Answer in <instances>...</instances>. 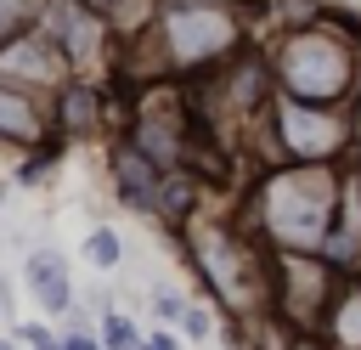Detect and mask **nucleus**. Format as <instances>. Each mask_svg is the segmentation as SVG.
I'll use <instances>...</instances> for the list:
<instances>
[{"label":"nucleus","instance_id":"obj_5","mask_svg":"<svg viewBox=\"0 0 361 350\" xmlns=\"http://www.w3.org/2000/svg\"><path fill=\"white\" fill-rule=\"evenodd\" d=\"M39 28L56 40V51L73 62V73H90V79H102L107 68L118 73V45L124 40L90 0H45Z\"/></svg>","mask_w":361,"mask_h":350},{"label":"nucleus","instance_id":"obj_4","mask_svg":"<svg viewBox=\"0 0 361 350\" xmlns=\"http://www.w3.org/2000/svg\"><path fill=\"white\" fill-rule=\"evenodd\" d=\"M248 152L265 164H350L355 158V130L344 107H322V102H299L282 96L271 102V113L254 124Z\"/></svg>","mask_w":361,"mask_h":350},{"label":"nucleus","instance_id":"obj_19","mask_svg":"<svg viewBox=\"0 0 361 350\" xmlns=\"http://www.w3.org/2000/svg\"><path fill=\"white\" fill-rule=\"evenodd\" d=\"M350 169H355V181H361V158H350Z\"/></svg>","mask_w":361,"mask_h":350},{"label":"nucleus","instance_id":"obj_10","mask_svg":"<svg viewBox=\"0 0 361 350\" xmlns=\"http://www.w3.org/2000/svg\"><path fill=\"white\" fill-rule=\"evenodd\" d=\"M23 288H28V299L51 316V322H62L79 299H73V271H68V254L62 248H28L23 254Z\"/></svg>","mask_w":361,"mask_h":350},{"label":"nucleus","instance_id":"obj_13","mask_svg":"<svg viewBox=\"0 0 361 350\" xmlns=\"http://www.w3.org/2000/svg\"><path fill=\"white\" fill-rule=\"evenodd\" d=\"M186 305H192V299H186L180 288H169V282H164V288H152V316H158V322H169V327H180Z\"/></svg>","mask_w":361,"mask_h":350},{"label":"nucleus","instance_id":"obj_11","mask_svg":"<svg viewBox=\"0 0 361 350\" xmlns=\"http://www.w3.org/2000/svg\"><path fill=\"white\" fill-rule=\"evenodd\" d=\"M85 260L96 265V271H118V260H124V237H118V226H90L85 231Z\"/></svg>","mask_w":361,"mask_h":350},{"label":"nucleus","instance_id":"obj_17","mask_svg":"<svg viewBox=\"0 0 361 350\" xmlns=\"http://www.w3.org/2000/svg\"><path fill=\"white\" fill-rule=\"evenodd\" d=\"M11 192H17V181H11V175H0V209L11 203Z\"/></svg>","mask_w":361,"mask_h":350},{"label":"nucleus","instance_id":"obj_21","mask_svg":"<svg viewBox=\"0 0 361 350\" xmlns=\"http://www.w3.org/2000/svg\"><path fill=\"white\" fill-rule=\"evenodd\" d=\"M141 350H158V344H141Z\"/></svg>","mask_w":361,"mask_h":350},{"label":"nucleus","instance_id":"obj_8","mask_svg":"<svg viewBox=\"0 0 361 350\" xmlns=\"http://www.w3.org/2000/svg\"><path fill=\"white\" fill-rule=\"evenodd\" d=\"M107 181H113V198L130 209V215H158V192H164V169L130 141L118 135L113 152H107Z\"/></svg>","mask_w":361,"mask_h":350},{"label":"nucleus","instance_id":"obj_20","mask_svg":"<svg viewBox=\"0 0 361 350\" xmlns=\"http://www.w3.org/2000/svg\"><path fill=\"white\" fill-rule=\"evenodd\" d=\"M0 350H23V344H17V339H11V344H0Z\"/></svg>","mask_w":361,"mask_h":350},{"label":"nucleus","instance_id":"obj_14","mask_svg":"<svg viewBox=\"0 0 361 350\" xmlns=\"http://www.w3.org/2000/svg\"><path fill=\"white\" fill-rule=\"evenodd\" d=\"M180 333H186L192 344H203V339H214V333H220V322H214V310H209V305H197V299H192V305H186V316H180Z\"/></svg>","mask_w":361,"mask_h":350},{"label":"nucleus","instance_id":"obj_15","mask_svg":"<svg viewBox=\"0 0 361 350\" xmlns=\"http://www.w3.org/2000/svg\"><path fill=\"white\" fill-rule=\"evenodd\" d=\"M327 17H338V23H350V28H361V0H316Z\"/></svg>","mask_w":361,"mask_h":350},{"label":"nucleus","instance_id":"obj_18","mask_svg":"<svg viewBox=\"0 0 361 350\" xmlns=\"http://www.w3.org/2000/svg\"><path fill=\"white\" fill-rule=\"evenodd\" d=\"M231 6H243V11H259V6H265V0H231Z\"/></svg>","mask_w":361,"mask_h":350},{"label":"nucleus","instance_id":"obj_1","mask_svg":"<svg viewBox=\"0 0 361 350\" xmlns=\"http://www.w3.org/2000/svg\"><path fill=\"white\" fill-rule=\"evenodd\" d=\"M248 23H254V11H243L231 0H164L152 28L118 45V73L130 85L203 79L259 40Z\"/></svg>","mask_w":361,"mask_h":350},{"label":"nucleus","instance_id":"obj_3","mask_svg":"<svg viewBox=\"0 0 361 350\" xmlns=\"http://www.w3.org/2000/svg\"><path fill=\"white\" fill-rule=\"evenodd\" d=\"M259 45L271 56V73H276L282 96L344 107L355 96V85H361V28H350V23L327 17V11L265 34Z\"/></svg>","mask_w":361,"mask_h":350},{"label":"nucleus","instance_id":"obj_9","mask_svg":"<svg viewBox=\"0 0 361 350\" xmlns=\"http://www.w3.org/2000/svg\"><path fill=\"white\" fill-rule=\"evenodd\" d=\"M51 124H56V141H90L107 130V90L90 79V73H73L56 96H51Z\"/></svg>","mask_w":361,"mask_h":350},{"label":"nucleus","instance_id":"obj_6","mask_svg":"<svg viewBox=\"0 0 361 350\" xmlns=\"http://www.w3.org/2000/svg\"><path fill=\"white\" fill-rule=\"evenodd\" d=\"M0 73L17 79V85H28V90H39V96H56V90L73 79V62H68V56L56 51V40L34 23V28H23L17 40L0 45Z\"/></svg>","mask_w":361,"mask_h":350},{"label":"nucleus","instance_id":"obj_2","mask_svg":"<svg viewBox=\"0 0 361 350\" xmlns=\"http://www.w3.org/2000/svg\"><path fill=\"white\" fill-rule=\"evenodd\" d=\"M350 164H265L248 186V231L282 254H322L344 215Z\"/></svg>","mask_w":361,"mask_h":350},{"label":"nucleus","instance_id":"obj_12","mask_svg":"<svg viewBox=\"0 0 361 350\" xmlns=\"http://www.w3.org/2000/svg\"><path fill=\"white\" fill-rule=\"evenodd\" d=\"M96 327H102V344H107V350H141V344H147V333L135 327V316H124V310H113V305L102 310Z\"/></svg>","mask_w":361,"mask_h":350},{"label":"nucleus","instance_id":"obj_16","mask_svg":"<svg viewBox=\"0 0 361 350\" xmlns=\"http://www.w3.org/2000/svg\"><path fill=\"white\" fill-rule=\"evenodd\" d=\"M180 339H186V333H180V327H169V322H158V327L147 333V344H158V350H180Z\"/></svg>","mask_w":361,"mask_h":350},{"label":"nucleus","instance_id":"obj_7","mask_svg":"<svg viewBox=\"0 0 361 350\" xmlns=\"http://www.w3.org/2000/svg\"><path fill=\"white\" fill-rule=\"evenodd\" d=\"M51 141H56L51 96L0 73V152H34V147H51Z\"/></svg>","mask_w":361,"mask_h":350}]
</instances>
